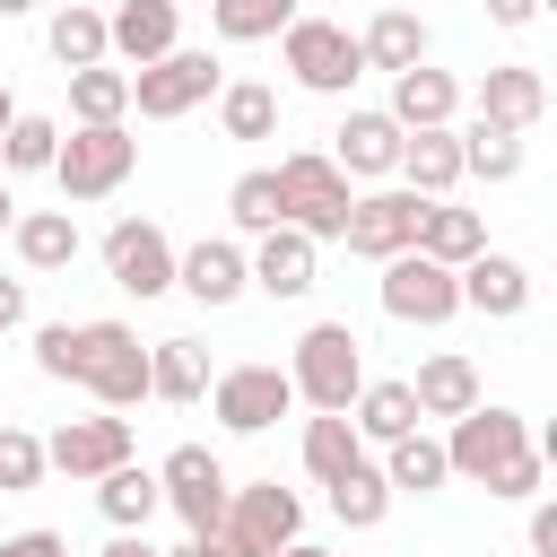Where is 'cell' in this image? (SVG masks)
<instances>
[{"instance_id":"cell-1","label":"cell","mask_w":557,"mask_h":557,"mask_svg":"<svg viewBox=\"0 0 557 557\" xmlns=\"http://www.w3.org/2000/svg\"><path fill=\"white\" fill-rule=\"evenodd\" d=\"M35 366L52 383H87L104 409H131L148 392V348L131 322H44L35 331Z\"/></svg>"},{"instance_id":"cell-2","label":"cell","mask_w":557,"mask_h":557,"mask_svg":"<svg viewBox=\"0 0 557 557\" xmlns=\"http://www.w3.org/2000/svg\"><path fill=\"white\" fill-rule=\"evenodd\" d=\"M131 165H139V139L122 131V122H78L61 148H52V183L70 191V200H104V191H122L131 183Z\"/></svg>"},{"instance_id":"cell-3","label":"cell","mask_w":557,"mask_h":557,"mask_svg":"<svg viewBox=\"0 0 557 557\" xmlns=\"http://www.w3.org/2000/svg\"><path fill=\"white\" fill-rule=\"evenodd\" d=\"M287 383H296V400H313V409H348L357 383H366L357 331H348V322H313V331L296 339V357H287Z\"/></svg>"},{"instance_id":"cell-4","label":"cell","mask_w":557,"mask_h":557,"mask_svg":"<svg viewBox=\"0 0 557 557\" xmlns=\"http://www.w3.org/2000/svg\"><path fill=\"white\" fill-rule=\"evenodd\" d=\"M226 78H218V61L200 52V44H174V52H157V61H139L131 70V104H139V122H183L191 104H209Z\"/></svg>"},{"instance_id":"cell-5","label":"cell","mask_w":557,"mask_h":557,"mask_svg":"<svg viewBox=\"0 0 557 557\" xmlns=\"http://www.w3.org/2000/svg\"><path fill=\"white\" fill-rule=\"evenodd\" d=\"M278 209H287V226L296 235H331L339 244V218H348V174L331 165V157H313V148H296L287 165H278Z\"/></svg>"},{"instance_id":"cell-6","label":"cell","mask_w":557,"mask_h":557,"mask_svg":"<svg viewBox=\"0 0 557 557\" xmlns=\"http://www.w3.org/2000/svg\"><path fill=\"white\" fill-rule=\"evenodd\" d=\"M531 453V426H522V409H487V400H470L461 418H453V435H444V461L461 470V479H496L505 461H522Z\"/></svg>"},{"instance_id":"cell-7","label":"cell","mask_w":557,"mask_h":557,"mask_svg":"<svg viewBox=\"0 0 557 557\" xmlns=\"http://www.w3.org/2000/svg\"><path fill=\"white\" fill-rule=\"evenodd\" d=\"M278 52H287V70H296L313 96H348V87H357V70H366L357 35H348V26H331V17H287Z\"/></svg>"},{"instance_id":"cell-8","label":"cell","mask_w":557,"mask_h":557,"mask_svg":"<svg viewBox=\"0 0 557 557\" xmlns=\"http://www.w3.org/2000/svg\"><path fill=\"white\" fill-rule=\"evenodd\" d=\"M418 218H426V200H418V191H366V200H348L339 244H348V252H366V261H392V252H409V244H418Z\"/></svg>"},{"instance_id":"cell-9","label":"cell","mask_w":557,"mask_h":557,"mask_svg":"<svg viewBox=\"0 0 557 557\" xmlns=\"http://www.w3.org/2000/svg\"><path fill=\"white\" fill-rule=\"evenodd\" d=\"M383 313H392V322H444V313H461V287H453L444 261H426V252L409 244V252L383 261Z\"/></svg>"},{"instance_id":"cell-10","label":"cell","mask_w":557,"mask_h":557,"mask_svg":"<svg viewBox=\"0 0 557 557\" xmlns=\"http://www.w3.org/2000/svg\"><path fill=\"white\" fill-rule=\"evenodd\" d=\"M157 487H165V505L191 522V540L226 522V470H218V453H209V444H174V453H165V470H157Z\"/></svg>"},{"instance_id":"cell-11","label":"cell","mask_w":557,"mask_h":557,"mask_svg":"<svg viewBox=\"0 0 557 557\" xmlns=\"http://www.w3.org/2000/svg\"><path fill=\"white\" fill-rule=\"evenodd\" d=\"M296 522H305V505H296V487H278V479H252V487H226V540H244L252 557H270V548H287L296 540Z\"/></svg>"},{"instance_id":"cell-12","label":"cell","mask_w":557,"mask_h":557,"mask_svg":"<svg viewBox=\"0 0 557 557\" xmlns=\"http://www.w3.org/2000/svg\"><path fill=\"white\" fill-rule=\"evenodd\" d=\"M104 270H113V287H131L139 305H148V296H165V287H174V244H165V226L122 218V226L104 235Z\"/></svg>"},{"instance_id":"cell-13","label":"cell","mask_w":557,"mask_h":557,"mask_svg":"<svg viewBox=\"0 0 557 557\" xmlns=\"http://www.w3.org/2000/svg\"><path fill=\"white\" fill-rule=\"evenodd\" d=\"M287 400H296L287 366H226V374H218V418H226L235 435H261L270 418H287Z\"/></svg>"},{"instance_id":"cell-14","label":"cell","mask_w":557,"mask_h":557,"mask_svg":"<svg viewBox=\"0 0 557 557\" xmlns=\"http://www.w3.org/2000/svg\"><path fill=\"white\" fill-rule=\"evenodd\" d=\"M113 461H131V418H70L44 444V470H61V479H104Z\"/></svg>"},{"instance_id":"cell-15","label":"cell","mask_w":557,"mask_h":557,"mask_svg":"<svg viewBox=\"0 0 557 557\" xmlns=\"http://www.w3.org/2000/svg\"><path fill=\"white\" fill-rule=\"evenodd\" d=\"M453 287H461V305H470V313H496V322L531 305V270H522L513 252H470V261L453 270Z\"/></svg>"},{"instance_id":"cell-16","label":"cell","mask_w":557,"mask_h":557,"mask_svg":"<svg viewBox=\"0 0 557 557\" xmlns=\"http://www.w3.org/2000/svg\"><path fill=\"white\" fill-rule=\"evenodd\" d=\"M540 113H548V87H540V70L505 61V70H487V78H479V122H496V131H531Z\"/></svg>"},{"instance_id":"cell-17","label":"cell","mask_w":557,"mask_h":557,"mask_svg":"<svg viewBox=\"0 0 557 557\" xmlns=\"http://www.w3.org/2000/svg\"><path fill=\"white\" fill-rule=\"evenodd\" d=\"M392 165L409 174L418 200L453 191V183H461V139H453V122H435V131H400V157H392Z\"/></svg>"},{"instance_id":"cell-18","label":"cell","mask_w":557,"mask_h":557,"mask_svg":"<svg viewBox=\"0 0 557 557\" xmlns=\"http://www.w3.org/2000/svg\"><path fill=\"white\" fill-rule=\"evenodd\" d=\"M244 278H252L261 296H305V287H313V235L270 226V235H261V252L244 261Z\"/></svg>"},{"instance_id":"cell-19","label":"cell","mask_w":557,"mask_h":557,"mask_svg":"<svg viewBox=\"0 0 557 557\" xmlns=\"http://www.w3.org/2000/svg\"><path fill=\"white\" fill-rule=\"evenodd\" d=\"M174 0H122L113 17H104V52H122V61H157V52H174Z\"/></svg>"},{"instance_id":"cell-20","label":"cell","mask_w":557,"mask_h":557,"mask_svg":"<svg viewBox=\"0 0 557 557\" xmlns=\"http://www.w3.org/2000/svg\"><path fill=\"white\" fill-rule=\"evenodd\" d=\"M453 104H461V87L444 70H426V61L392 70V122L400 131H435V122H453Z\"/></svg>"},{"instance_id":"cell-21","label":"cell","mask_w":557,"mask_h":557,"mask_svg":"<svg viewBox=\"0 0 557 557\" xmlns=\"http://www.w3.org/2000/svg\"><path fill=\"white\" fill-rule=\"evenodd\" d=\"M174 287L200 296V305H235V296H244V252L218 244V235H200V244L174 261Z\"/></svg>"},{"instance_id":"cell-22","label":"cell","mask_w":557,"mask_h":557,"mask_svg":"<svg viewBox=\"0 0 557 557\" xmlns=\"http://www.w3.org/2000/svg\"><path fill=\"white\" fill-rule=\"evenodd\" d=\"M331 139H339V148H331L339 174H392V157H400V122H392V113H348Z\"/></svg>"},{"instance_id":"cell-23","label":"cell","mask_w":557,"mask_h":557,"mask_svg":"<svg viewBox=\"0 0 557 557\" xmlns=\"http://www.w3.org/2000/svg\"><path fill=\"white\" fill-rule=\"evenodd\" d=\"M418 252L444 261V270H461L470 252H487V218H479V209H444V200H426V218H418Z\"/></svg>"},{"instance_id":"cell-24","label":"cell","mask_w":557,"mask_h":557,"mask_svg":"<svg viewBox=\"0 0 557 557\" xmlns=\"http://www.w3.org/2000/svg\"><path fill=\"white\" fill-rule=\"evenodd\" d=\"M409 400H418V418H461V409L479 400V366L444 348V357H426V366H418V383H409Z\"/></svg>"},{"instance_id":"cell-25","label":"cell","mask_w":557,"mask_h":557,"mask_svg":"<svg viewBox=\"0 0 557 557\" xmlns=\"http://www.w3.org/2000/svg\"><path fill=\"white\" fill-rule=\"evenodd\" d=\"M96 505H104V522H113V531H148V513L165 505V487H157V470L113 461V470L96 479Z\"/></svg>"},{"instance_id":"cell-26","label":"cell","mask_w":557,"mask_h":557,"mask_svg":"<svg viewBox=\"0 0 557 557\" xmlns=\"http://www.w3.org/2000/svg\"><path fill=\"white\" fill-rule=\"evenodd\" d=\"M348 426H357L366 444H392V435H409V426H418V400H409V383H357V400H348Z\"/></svg>"},{"instance_id":"cell-27","label":"cell","mask_w":557,"mask_h":557,"mask_svg":"<svg viewBox=\"0 0 557 557\" xmlns=\"http://www.w3.org/2000/svg\"><path fill=\"white\" fill-rule=\"evenodd\" d=\"M348 461H366V435L348 426V409H313V418H305V470L331 487Z\"/></svg>"},{"instance_id":"cell-28","label":"cell","mask_w":557,"mask_h":557,"mask_svg":"<svg viewBox=\"0 0 557 557\" xmlns=\"http://www.w3.org/2000/svg\"><path fill=\"white\" fill-rule=\"evenodd\" d=\"M357 52H366L374 70H409V61H426V17H418V9H383V17L357 35Z\"/></svg>"},{"instance_id":"cell-29","label":"cell","mask_w":557,"mask_h":557,"mask_svg":"<svg viewBox=\"0 0 557 557\" xmlns=\"http://www.w3.org/2000/svg\"><path fill=\"white\" fill-rule=\"evenodd\" d=\"M453 139H461V174H479V183H513L522 174V131H496V122L470 113V131H453Z\"/></svg>"},{"instance_id":"cell-30","label":"cell","mask_w":557,"mask_h":557,"mask_svg":"<svg viewBox=\"0 0 557 557\" xmlns=\"http://www.w3.org/2000/svg\"><path fill=\"white\" fill-rule=\"evenodd\" d=\"M17 261H26V270H70V261H78L70 209H26V218H17Z\"/></svg>"},{"instance_id":"cell-31","label":"cell","mask_w":557,"mask_h":557,"mask_svg":"<svg viewBox=\"0 0 557 557\" xmlns=\"http://www.w3.org/2000/svg\"><path fill=\"white\" fill-rule=\"evenodd\" d=\"M331 513H339L348 531H374V522L392 513V479H383L374 461H348V470L331 479Z\"/></svg>"},{"instance_id":"cell-32","label":"cell","mask_w":557,"mask_h":557,"mask_svg":"<svg viewBox=\"0 0 557 557\" xmlns=\"http://www.w3.org/2000/svg\"><path fill=\"white\" fill-rule=\"evenodd\" d=\"M44 52L61 61V70H87V61H104V17L96 9H52V26H44Z\"/></svg>"},{"instance_id":"cell-33","label":"cell","mask_w":557,"mask_h":557,"mask_svg":"<svg viewBox=\"0 0 557 557\" xmlns=\"http://www.w3.org/2000/svg\"><path fill=\"white\" fill-rule=\"evenodd\" d=\"M70 113L78 122H122L131 113V70H104V61L70 70Z\"/></svg>"},{"instance_id":"cell-34","label":"cell","mask_w":557,"mask_h":557,"mask_svg":"<svg viewBox=\"0 0 557 557\" xmlns=\"http://www.w3.org/2000/svg\"><path fill=\"white\" fill-rule=\"evenodd\" d=\"M148 392H165V400H200V392H209V357H200L191 339H157V348H148Z\"/></svg>"},{"instance_id":"cell-35","label":"cell","mask_w":557,"mask_h":557,"mask_svg":"<svg viewBox=\"0 0 557 557\" xmlns=\"http://www.w3.org/2000/svg\"><path fill=\"white\" fill-rule=\"evenodd\" d=\"M218 122H226V139H270L278 131V96L261 78H235V87H218Z\"/></svg>"},{"instance_id":"cell-36","label":"cell","mask_w":557,"mask_h":557,"mask_svg":"<svg viewBox=\"0 0 557 557\" xmlns=\"http://www.w3.org/2000/svg\"><path fill=\"white\" fill-rule=\"evenodd\" d=\"M383 479H392V487H409V496H426V487H444V479H453V461H444V444H435V435H418V426H409V435H392V470H383Z\"/></svg>"},{"instance_id":"cell-37","label":"cell","mask_w":557,"mask_h":557,"mask_svg":"<svg viewBox=\"0 0 557 557\" xmlns=\"http://www.w3.org/2000/svg\"><path fill=\"white\" fill-rule=\"evenodd\" d=\"M209 17H218L226 44H270V35H287L296 0H209Z\"/></svg>"},{"instance_id":"cell-38","label":"cell","mask_w":557,"mask_h":557,"mask_svg":"<svg viewBox=\"0 0 557 557\" xmlns=\"http://www.w3.org/2000/svg\"><path fill=\"white\" fill-rule=\"evenodd\" d=\"M52 148H61L52 113H9V131H0V157H9L17 174H44V165H52Z\"/></svg>"},{"instance_id":"cell-39","label":"cell","mask_w":557,"mask_h":557,"mask_svg":"<svg viewBox=\"0 0 557 557\" xmlns=\"http://www.w3.org/2000/svg\"><path fill=\"white\" fill-rule=\"evenodd\" d=\"M226 209H235V226H252V235H270V226H287V209H278V174H235V191H226Z\"/></svg>"},{"instance_id":"cell-40","label":"cell","mask_w":557,"mask_h":557,"mask_svg":"<svg viewBox=\"0 0 557 557\" xmlns=\"http://www.w3.org/2000/svg\"><path fill=\"white\" fill-rule=\"evenodd\" d=\"M44 479V444L26 426H0V496H26Z\"/></svg>"},{"instance_id":"cell-41","label":"cell","mask_w":557,"mask_h":557,"mask_svg":"<svg viewBox=\"0 0 557 557\" xmlns=\"http://www.w3.org/2000/svg\"><path fill=\"white\" fill-rule=\"evenodd\" d=\"M487 496H540V444H531L522 461H505V470L487 479Z\"/></svg>"},{"instance_id":"cell-42","label":"cell","mask_w":557,"mask_h":557,"mask_svg":"<svg viewBox=\"0 0 557 557\" xmlns=\"http://www.w3.org/2000/svg\"><path fill=\"white\" fill-rule=\"evenodd\" d=\"M0 557H70V540L61 531H17V540H0Z\"/></svg>"},{"instance_id":"cell-43","label":"cell","mask_w":557,"mask_h":557,"mask_svg":"<svg viewBox=\"0 0 557 557\" xmlns=\"http://www.w3.org/2000/svg\"><path fill=\"white\" fill-rule=\"evenodd\" d=\"M531 557H557V513H548V505L531 513Z\"/></svg>"},{"instance_id":"cell-44","label":"cell","mask_w":557,"mask_h":557,"mask_svg":"<svg viewBox=\"0 0 557 557\" xmlns=\"http://www.w3.org/2000/svg\"><path fill=\"white\" fill-rule=\"evenodd\" d=\"M17 322H26V287H17V278H0V331H17Z\"/></svg>"},{"instance_id":"cell-45","label":"cell","mask_w":557,"mask_h":557,"mask_svg":"<svg viewBox=\"0 0 557 557\" xmlns=\"http://www.w3.org/2000/svg\"><path fill=\"white\" fill-rule=\"evenodd\" d=\"M487 17H496V26H531V17H540V0H487Z\"/></svg>"},{"instance_id":"cell-46","label":"cell","mask_w":557,"mask_h":557,"mask_svg":"<svg viewBox=\"0 0 557 557\" xmlns=\"http://www.w3.org/2000/svg\"><path fill=\"white\" fill-rule=\"evenodd\" d=\"M104 557H157V548H148V531H113V548H104Z\"/></svg>"},{"instance_id":"cell-47","label":"cell","mask_w":557,"mask_h":557,"mask_svg":"<svg viewBox=\"0 0 557 557\" xmlns=\"http://www.w3.org/2000/svg\"><path fill=\"white\" fill-rule=\"evenodd\" d=\"M270 557H331V548H313V540H287V548H270Z\"/></svg>"},{"instance_id":"cell-48","label":"cell","mask_w":557,"mask_h":557,"mask_svg":"<svg viewBox=\"0 0 557 557\" xmlns=\"http://www.w3.org/2000/svg\"><path fill=\"white\" fill-rule=\"evenodd\" d=\"M0 226H17V200H9V183H0Z\"/></svg>"},{"instance_id":"cell-49","label":"cell","mask_w":557,"mask_h":557,"mask_svg":"<svg viewBox=\"0 0 557 557\" xmlns=\"http://www.w3.org/2000/svg\"><path fill=\"white\" fill-rule=\"evenodd\" d=\"M165 557H209V548H200V540H183V548H165Z\"/></svg>"},{"instance_id":"cell-50","label":"cell","mask_w":557,"mask_h":557,"mask_svg":"<svg viewBox=\"0 0 557 557\" xmlns=\"http://www.w3.org/2000/svg\"><path fill=\"white\" fill-rule=\"evenodd\" d=\"M17 9H35V0H0V17H17Z\"/></svg>"},{"instance_id":"cell-51","label":"cell","mask_w":557,"mask_h":557,"mask_svg":"<svg viewBox=\"0 0 557 557\" xmlns=\"http://www.w3.org/2000/svg\"><path fill=\"white\" fill-rule=\"evenodd\" d=\"M9 113H17V104H9V87H0V131H9Z\"/></svg>"},{"instance_id":"cell-52","label":"cell","mask_w":557,"mask_h":557,"mask_svg":"<svg viewBox=\"0 0 557 557\" xmlns=\"http://www.w3.org/2000/svg\"><path fill=\"white\" fill-rule=\"evenodd\" d=\"M174 9H183V0H174Z\"/></svg>"}]
</instances>
